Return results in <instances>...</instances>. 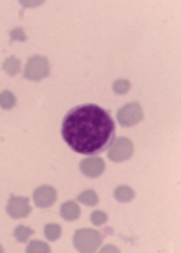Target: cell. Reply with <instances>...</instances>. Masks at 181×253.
I'll list each match as a JSON object with an SVG mask.
<instances>
[{"label":"cell","instance_id":"cell-7","mask_svg":"<svg viewBox=\"0 0 181 253\" xmlns=\"http://www.w3.org/2000/svg\"><path fill=\"white\" fill-rule=\"evenodd\" d=\"M82 172L86 176L94 178L100 175L105 169L103 160L97 157L83 159L80 164Z\"/></svg>","mask_w":181,"mask_h":253},{"label":"cell","instance_id":"cell-14","mask_svg":"<svg viewBox=\"0 0 181 253\" xmlns=\"http://www.w3.org/2000/svg\"><path fill=\"white\" fill-rule=\"evenodd\" d=\"M61 227L60 225L55 223H50L45 225L44 227V235L47 240L54 241L61 236Z\"/></svg>","mask_w":181,"mask_h":253},{"label":"cell","instance_id":"cell-1","mask_svg":"<svg viewBox=\"0 0 181 253\" xmlns=\"http://www.w3.org/2000/svg\"><path fill=\"white\" fill-rule=\"evenodd\" d=\"M115 129V123L108 111L96 104H84L73 107L66 114L61 134L74 151L92 156L112 145Z\"/></svg>","mask_w":181,"mask_h":253},{"label":"cell","instance_id":"cell-9","mask_svg":"<svg viewBox=\"0 0 181 253\" xmlns=\"http://www.w3.org/2000/svg\"><path fill=\"white\" fill-rule=\"evenodd\" d=\"M26 253H50L48 245L41 241L33 240L30 241L26 249Z\"/></svg>","mask_w":181,"mask_h":253},{"label":"cell","instance_id":"cell-15","mask_svg":"<svg viewBox=\"0 0 181 253\" xmlns=\"http://www.w3.org/2000/svg\"><path fill=\"white\" fill-rule=\"evenodd\" d=\"M16 98L14 94L8 90L0 93V106L4 109H10L15 104Z\"/></svg>","mask_w":181,"mask_h":253},{"label":"cell","instance_id":"cell-4","mask_svg":"<svg viewBox=\"0 0 181 253\" xmlns=\"http://www.w3.org/2000/svg\"><path fill=\"white\" fill-rule=\"evenodd\" d=\"M28 197H16L11 194L6 210L10 217L18 219L27 217L32 211Z\"/></svg>","mask_w":181,"mask_h":253},{"label":"cell","instance_id":"cell-2","mask_svg":"<svg viewBox=\"0 0 181 253\" xmlns=\"http://www.w3.org/2000/svg\"><path fill=\"white\" fill-rule=\"evenodd\" d=\"M73 243L79 253H95L102 243V237L93 228H82L75 231Z\"/></svg>","mask_w":181,"mask_h":253},{"label":"cell","instance_id":"cell-16","mask_svg":"<svg viewBox=\"0 0 181 253\" xmlns=\"http://www.w3.org/2000/svg\"><path fill=\"white\" fill-rule=\"evenodd\" d=\"M90 220L93 225L97 226H100L107 222L108 216L104 211L96 210L91 213Z\"/></svg>","mask_w":181,"mask_h":253},{"label":"cell","instance_id":"cell-19","mask_svg":"<svg viewBox=\"0 0 181 253\" xmlns=\"http://www.w3.org/2000/svg\"><path fill=\"white\" fill-rule=\"evenodd\" d=\"M23 3V4L27 5V6H33L37 5V4H39L40 3L42 2V1H21Z\"/></svg>","mask_w":181,"mask_h":253},{"label":"cell","instance_id":"cell-12","mask_svg":"<svg viewBox=\"0 0 181 253\" xmlns=\"http://www.w3.org/2000/svg\"><path fill=\"white\" fill-rule=\"evenodd\" d=\"M79 202L88 206H94L98 202V197L92 189L86 190L81 193L77 197Z\"/></svg>","mask_w":181,"mask_h":253},{"label":"cell","instance_id":"cell-3","mask_svg":"<svg viewBox=\"0 0 181 253\" xmlns=\"http://www.w3.org/2000/svg\"><path fill=\"white\" fill-rule=\"evenodd\" d=\"M49 65L47 59L34 55L28 59L25 66L24 77L31 80L38 81L48 76Z\"/></svg>","mask_w":181,"mask_h":253},{"label":"cell","instance_id":"cell-6","mask_svg":"<svg viewBox=\"0 0 181 253\" xmlns=\"http://www.w3.org/2000/svg\"><path fill=\"white\" fill-rule=\"evenodd\" d=\"M33 198L36 206L46 208L52 206L57 198L55 189L49 185H42L37 188L33 194Z\"/></svg>","mask_w":181,"mask_h":253},{"label":"cell","instance_id":"cell-20","mask_svg":"<svg viewBox=\"0 0 181 253\" xmlns=\"http://www.w3.org/2000/svg\"><path fill=\"white\" fill-rule=\"evenodd\" d=\"M0 253H4L3 250L2 248L1 245H0Z\"/></svg>","mask_w":181,"mask_h":253},{"label":"cell","instance_id":"cell-11","mask_svg":"<svg viewBox=\"0 0 181 253\" xmlns=\"http://www.w3.org/2000/svg\"><path fill=\"white\" fill-rule=\"evenodd\" d=\"M2 69L8 75L14 76L18 73L20 69V61L11 55L6 58L2 64Z\"/></svg>","mask_w":181,"mask_h":253},{"label":"cell","instance_id":"cell-13","mask_svg":"<svg viewBox=\"0 0 181 253\" xmlns=\"http://www.w3.org/2000/svg\"><path fill=\"white\" fill-rule=\"evenodd\" d=\"M34 233L35 231L30 227L20 224L15 228L13 236L18 242L25 243Z\"/></svg>","mask_w":181,"mask_h":253},{"label":"cell","instance_id":"cell-5","mask_svg":"<svg viewBox=\"0 0 181 253\" xmlns=\"http://www.w3.org/2000/svg\"><path fill=\"white\" fill-rule=\"evenodd\" d=\"M108 156L112 161L119 162L129 158L133 153V146L127 138L120 137L112 145Z\"/></svg>","mask_w":181,"mask_h":253},{"label":"cell","instance_id":"cell-18","mask_svg":"<svg viewBox=\"0 0 181 253\" xmlns=\"http://www.w3.org/2000/svg\"><path fill=\"white\" fill-rule=\"evenodd\" d=\"M99 253H120V252L114 245L107 244L101 249Z\"/></svg>","mask_w":181,"mask_h":253},{"label":"cell","instance_id":"cell-10","mask_svg":"<svg viewBox=\"0 0 181 253\" xmlns=\"http://www.w3.org/2000/svg\"><path fill=\"white\" fill-rule=\"evenodd\" d=\"M134 191L129 187L120 186L114 191V196L120 202L126 203L130 201L134 197Z\"/></svg>","mask_w":181,"mask_h":253},{"label":"cell","instance_id":"cell-17","mask_svg":"<svg viewBox=\"0 0 181 253\" xmlns=\"http://www.w3.org/2000/svg\"><path fill=\"white\" fill-rule=\"evenodd\" d=\"M10 36L11 41L19 40L20 41H23L27 39L23 29L21 27H16L14 28L10 32Z\"/></svg>","mask_w":181,"mask_h":253},{"label":"cell","instance_id":"cell-8","mask_svg":"<svg viewBox=\"0 0 181 253\" xmlns=\"http://www.w3.org/2000/svg\"><path fill=\"white\" fill-rule=\"evenodd\" d=\"M60 213L64 220L71 221L78 218L80 214V209L76 203L72 201H69L61 205Z\"/></svg>","mask_w":181,"mask_h":253}]
</instances>
